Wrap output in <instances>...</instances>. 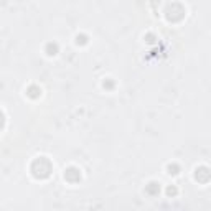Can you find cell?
I'll list each match as a JSON object with an SVG mask.
<instances>
[{
    "instance_id": "6da1fadb",
    "label": "cell",
    "mask_w": 211,
    "mask_h": 211,
    "mask_svg": "<svg viewBox=\"0 0 211 211\" xmlns=\"http://www.w3.org/2000/svg\"><path fill=\"white\" fill-rule=\"evenodd\" d=\"M35 91H36V88H31V89H30V96H33V98H35V96H38Z\"/></svg>"
}]
</instances>
